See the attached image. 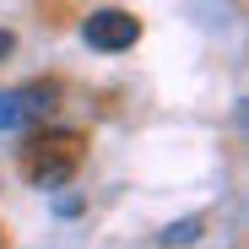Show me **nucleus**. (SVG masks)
<instances>
[{
    "instance_id": "1",
    "label": "nucleus",
    "mask_w": 249,
    "mask_h": 249,
    "mask_svg": "<svg viewBox=\"0 0 249 249\" xmlns=\"http://www.w3.org/2000/svg\"><path fill=\"white\" fill-rule=\"evenodd\" d=\"M81 157H87L81 130H49V124H44V130H33V136L22 141V174H27V184H38V190H60V184L76 179Z\"/></svg>"
},
{
    "instance_id": "2",
    "label": "nucleus",
    "mask_w": 249,
    "mask_h": 249,
    "mask_svg": "<svg viewBox=\"0 0 249 249\" xmlns=\"http://www.w3.org/2000/svg\"><path fill=\"white\" fill-rule=\"evenodd\" d=\"M60 103L54 81H33V87H17V92H0V130H27V124L49 119Z\"/></svg>"
},
{
    "instance_id": "3",
    "label": "nucleus",
    "mask_w": 249,
    "mask_h": 249,
    "mask_svg": "<svg viewBox=\"0 0 249 249\" xmlns=\"http://www.w3.org/2000/svg\"><path fill=\"white\" fill-rule=\"evenodd\" d=\"M81 38H87L98 54H119V49H130L136 38H141V22H136L130 11L103 6V11H92L87 22H81Z\"/></svg>"
},
{
    "instance_id": "4",
    "label": "nucleus",
    "mask_w": 249,
    "mask_h": 249,
    "mask_svg": "<svg viewBox=\"0 0 249 249\" xmlns=\"http://www.w3.org/2000/svg\"><path fill=\"white\" fill-rule=\"evenodd\" d=\"M195 233H200V217H184V222H174L168 233H162V244H190Z\"/></svg>"
},
{
    "instance_id": "5",
    "label": "nucleus",
    "mask_w": 249,
    "mask_h": 249,
    "mask_svg": "<svg viewBox=\"0 0 249 249\" xmlns=\"http://www.w3.org/2000/svg\"><path fill=\"white\" fill-rule=\"evenodd\" d=\"M11 49H17V38H11V33H6V27H0V60H6V54H11Z\"/></svg>"
}]
</instances>
